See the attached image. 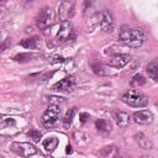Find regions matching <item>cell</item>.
I'll return each instance as SVG.
<instances>
[{
	"instance_id": "16",
	"label": "cell",
	"mask_w": 158,
	"mask_h": 158,
	"mask_svg": "<svg viewBox=\"0 0 158 158\" xmlns=\"http://www.w3.org/2000/svg\"><path fill=\"white\" fill-rule=\"evenodd\" d=\"M102 158H117L118 157V148L116 146H106L100 152Z\"/></svg>"
},
{
	"instance_id": "2",
	"label": "cell",
	"mask_w": 158,
	"mask_h": 158,
	"mask_svg": "<svg viewBox=\"0 0 158 158\" xmlns=\"http://www.w3.org/2000/svg\"><path fill=\"white\" fill-rule=\"evenodd\" d=\"M121 100L133 107H143L146 105H148V98L142 94L138 90L131 89V90H126L122 95H121Z\"/></svg>"
},
{
	"instance_id": "26",
	"label": "cell",
	"mask_w": 158,
	"mask_h": 158,
	"mask_svg": "<svg viewBox=\"0 0 158 158\" xmlns=\"http://www.w3.org/2000/svg\"><path fill=\"white\" fill-rule=\"evenodd\" d=\"M65 152H67V153H72V147H70V146H67Z\"/></svg>"
},
{
	"instance_id": "4",
	"label": "cell",
	"mask_w": 158,
	"mask_h": 158,
	"mask_svg": "<svg viewBox=\"0 0 158 158\" xmlns=\"http://www.w3.org/2000/svg\"><path fill=\"white\" fill-rule=\"evenodd\" d=\"M10 149L21 157H31L37 153V148L28 142H12Z\"/></svg>"
},
{
	"instance_id": "20",
	"label": "cell",
	"mask_w": 158,
	"mask_h": 158,
	"mask_svg": "<svg viewBox=\"0 0 158 158\" xmlns=\"http://www.w3.org/2000/svg\"><path fill=\"white\" fill-rule=\"evenodd\" d=\"M21 46L25 48H36L38 46V38L37 37H31L21 41Z\"/></svg>"
},
{
	"instance_id": "19",
	"label": "cell",
	"mask_w": 158,
	"mask_h": 158,
	"mask_svg": "<svg viewBox=\"0 0 158 158\" xmlns=\"http://www.w3.org/2000/svg\"><path fill=\"white\" fill-rule=\"evenodd\" d=\"M73 138H74V141H75L79 146L86 144V143L89 142V136L85 135V133H83V132H74Z\"/></svg>"
},
{
	"instance_id": "6",
	"label": "cell",
	"mask_w": 158,
	"mask_h": 158,
	"mask_svg": "<svg viewBox=\"0 0 158 158\" xmlns=\"http://www.w3.org/2000/svg\"><path fill=\"white\" fill-rule=\"evenodd\" d=\"M74 9H75V5L73 1H63L59 4L58 6V17L62 22L64 21H68L69 19L73 17L74 15Z\"/></svg>"
},
{
	"instance_id": "10",
	"label": "cell",
	"mask_w": 158,
	"mask_h": 158,
	"mask_svg": "<svg viewBox=\"0 0 158 158\" xmlns=\"http://www.w3.org/2000/svg\"><path fill=\"white\" fill-rule=\"evenodd\" d=\"M74 85H75V81H74V78L73 77H65L64 79H62V80H59L58 83H56L53 86H52V90H54V91H65V93H68V91H70L73 88H74Z\"/></svg>"
},
{
	"instance_id": "14",
	"label": "cell",
	"mask_w": 158,
	"mask_h": 158,
	"mask_svg": "<svg viewBox=\"0 0 158 158\" xmlns=\"http://www.w3.org/2000/svg\"><path fill=\"white\" fill-rule=\"evenodd\" d=\"M135 141L138 143V146L141 148H144V149H152L153 148V143L143 133H136L135 135Z\"/></svg>"
},
{
	"instance_id": "22",
	"label": "cell",
	"mask_w": 158,
	"mask_h": 158,
	"mask_svg": "<svg viewBox=\"0 0 158 158\" xmlns=\"http://www.w3.org/2000/svg\"><path fill=\"white\" fill-rule=\"evenodd\" d=\"M133 85H143L144 83H146V79H144V77L143 75H141V74H136L133 78H132V81H131Z\"/></svg>"
},
{
	"instance_id": "5",
	"label": "cell",
	"mask_w": 158,
	"mask_h": 158,
	"mask_svg": "<svg viewBox=\"0 0 158 158\" xmlns=\"http://www.w3.org/2000/svg\"><path fill=\"white\" fill-rule=\"evenodd\" d=\"M54 23V12L51 7H43L37 17V25L41 30H44Z\"/></svg>"
},
{
	"instance_id": "12",
	"label": "cell",
	"mask_w": 158,
	"mask_h": 158,
	"mask_svg": "<svg viewBox=\"0 0 158 158\" xmlns=\"http://www.w3.org/2000/svg\"><path fill=\"white\" fill-rule=\"evenodd\" d=\"M114 120L116 122V125L121 128H125L128 126L130 121H131V117L127 112L125 111H115L114 112Z\"/></svg>"
},
{
	"instance_id": "21",
	"label": "cell",
	"mask_w": 158,
	"mask_h": 158,
	"mask_svg": "<svg viewBox=\"0 0 158 158\" xmlns=\"http://www.w3.org/2000/svg\"><path fill=\"white\" fill-rule=\"evenodd\" d=\"M32 57H33V56L30 54V53H20V54L15 56L14 59L17 60V62H27V60H31Z\"/></svg>"
},
{
	"instance_id": "23",
	"label": "cell",
	"mask_w": 158,
	"mask_h": 158,
	"mask_svg": "<svg viewBox=\"0 0 158 158\" xmlns=\"http://www.w3.org/2000/svg\"><path fill=\"white\" fill-rule=\"evenodd\" d=\"M27 135L35 141V142H37V141H40V138H41V132L40 131H37V130H30L28 132H27Z\"/></svg>"
},
{
	"instance_id": "3",
	"label": "cell",
	"mask_w": 158,
	"mask_h": 158,
	"mask_svg": "<svg viewBox=\"0 0 158 158\" xmlns=\"http://www.w3.org/2000/svg\"><path fill=\"white\" fill-rule=\"evenodd\" d=\"M60 116V109L58 105H49V107L43 112L41 121L42 125L44 127H52L53 125H56V122L58 121Z\"/></svg>"
},
{
	"instance_id": "9",
	"label": "cell",
	"mask_w": 158,
	"mask_h": 158,
	"mask_svg": "<svg viewBox=\"0 0 158 158\" xmlns=\"http://www.w3.org/2000/svg\"><path fill=\"white\" fill-rule=\"evenodd\" d=\"M73 37V26L69 21H64L60 23L59 30L57 32V40L58 41H68Z\"/></svg>"
},
{
	"instance_id": "18",
	"label": "cell",
	"mask_w": 158,
	"mask_h": 158,
	"mask_svg": "<svg viewBox=\"0 0 158 158\" xmlns=\"http://www.w3.org/2000/svg\"><path fill=\"white\" fill-rule=\"evenodd\" d=\"M95 126H96L98 131H100V132H109L111 130V123L107 120H104V118L96 120Z\"/></svg>"
},
{
	"instance_id": "1",
	"label": "cell",
	"mask_w": 158,
	"mask_h": 158,
	"mask_svg": "<svg viewBox=\"0 0 158 158\" xmlns=\"http://www.w3.org/2000/svg\"><path fill=\"white\" fill-rule=\"evenodd\" d=\"M118 40L128 47L137 48V47L142 46L143 42L146 41V33L141 28H132V27L123 26L120 30Z\"/></svg>"
},
{
	"instance_id": "15",
	"label": "cell",
	"mask_w": 158,
	"mask_h": 158,
	"mask_svg": "<svg viewBox=\"0 0 158 158\" xmlns=\"http://www.w3.org/2000/svg\"><path fill=\"white\" fill-rule=\"evenodd\" d=\"M58 143H59V141H58V138H56V137H47V138H44V139L42 141V146H43V148H44L48 153H52V152L57 148Z\"/></svg>"
},
{
	"instance_id": "29",
	"label": "cell",
	"mask_w": 158,
	"mask_h": 158,
	"mask_svg": "<svg viewBox=\"0 0 158 158\" xmlns=\"http://www.w3.org/2000/svg\"><path fill=\"white\" fill-rule=\"evenodd\" d=\"M156 105H157V106H158V101H157V104H156Z\"/></svg>"
},
{
	"instance_id": "24",
	"label": "cell",
	"mask_w": 158,
	"mask_h": 158,
	"mask_svg": "<svg viewBox=\"0 0 158 158\" xmlns=\"http://www.w3.org/2000/svg\"><path fill=\"white\" fill-rule=\"evenodd\" d=\"M1 125H2V127H5V126H11V125H15V120H14V118H11V117H9V118H2V122H1Z\"/></svg>"
},
{
	"instance_id": "11",
	"label": "cell",
	"mask_w": 158,
	"mask_h": 158,
	"mask_svg": "<svg viewBox=\"0 0 158 158\" xmlns=\"http://www.w3.org/2000/svg\"><path fill=\"white\" fill-rule=\"evenodd\" d=\"M132 120L139 125H148L153 121V114L149 110H139L132 115Z\"/></svg>"
},
{
	"instance_id": "30",
	"label": "cell",
	"mask_w": 158,
	"mask_h": 158,
	"mask_svg": "<svg viewBox=\"0 0 158 158\" xmlns=\"http://www.w3.org/2000/svg\"><path fill=\"white\" fill-rule=\"evenodd\" d=\"M1 158H5V157H1Z\"/></svg>"
},
{
	"instance_id": "28",
	"label": "cell",
	"mask_w": 158,
	"mask_h": 158,
	"mask_svg": "<svg viewBox=\"0 0 158 158\" xmlns=\"http://www.w3.org/2000/svg\"><path fill=\"white\" fill-rule=\"evenodd\" d=\"M123 158H130V157H123Z\"/></svg>"
},
{
	"instance_id": "27",
	"label": "cell",
	"mask_w": 158,
	"mask_h": 158,
	"mask_svg": "<svg viewBox=\"0 0 158 158\" xmlns=\"http://www.w3.org/2000/svg\"><path fill=\"white\" fill-rule=\"evenodd\" d=\"M141 158H153V157H151V156H142Z\"/></svg>"
},
{
	"instance_id": "25",
	"label": "cell",
	"mask_w": 158,
	"mask_h": 158,
	"mask_svg": "<svg viewBox=\"0 0 158 158\" xmlns=\"http://www.w3.org/2000/svg\"><path fill=\"white\" fill-rule=\"evenodd\" d=\"M79 117H80V122H81V123H85V122L89 120V114H86V112H81V114L79 115Z\"/></svg>"
},
{
	"instance_id": "7",
	"label": "cell",
	"mask_w": 158,
	"mask_h": 158,
	"mask_svg": "<svg viewBox=\"0 0 158 158\" xmlns=\"http://www.w3.org/2000/svg\"><path fill=\"white\" fill-rule=\"evenodd\" d=\"M99 25L104 32H111L114 30V16L109 10H102L99 14Z\"/></svg>"
},
{
	"instance_id": "17",
	"label": "cell",
	"mask_w": 158,
	"mask_h": 158,
	"mask_svg": "<svg viewBox=\"0 0 158 158\" xmlns=\"http://www.w3.org/2000/svg\"><path fill=\"white\" fill-rule=\"evenodd\" d=\"M75 114H77V107H70V109L67 111V114H65V116H64V118H63V125H64L65 128H68V127L70 126V123H72V121H73Z\"/></svg>"
},
{
	"instance_id": "13",
	"label": "cell",
	"mask_w": 158,
	"mask_h": 158,
	"mask_svg": "<svg viewBox=\"0 0 158 158\" xmlns=\"http://www.w3.org/2000/svg\"><path fill=\"white\" fill-rule=\"evenodd\" d=\"M146 70H147V73H148V77H149L151 79H153L154 81H157V80H158V58L151 60V62L147 64Z\"/></svg>"
},
{
	"instance_id": "8",
	"label": "cell",
	"mask_w": 158,
	"mask_h": 158,
	"mask_svg": "<svg viewBox=\"0 0 158 158\" xmlns=\"http://www.w3.org/2000/svg\"><path fill=\"white\" fill-rule=\"evenodd\" d=\"M131 60V56L127 54V53H117V54H114L109 60H107V64L112 68H116V69H120V68H123L127 63H130Z\"/></svg>"
}]
</instances>
